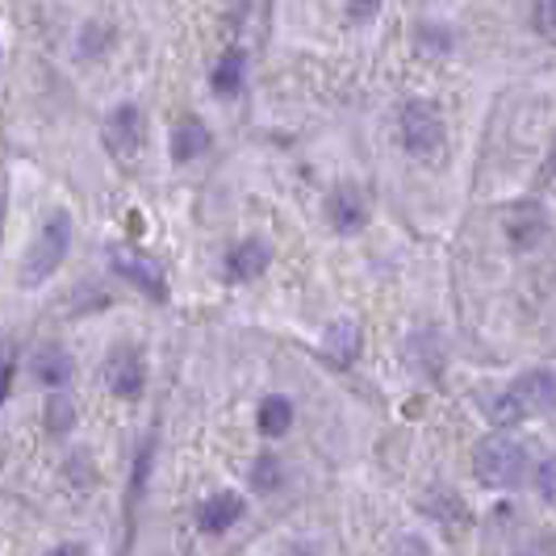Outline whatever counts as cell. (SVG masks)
Here are the masks:
<instances>
[{"label": "cell", "instance_id": "44dd1931", "mask_svg": "<svg viewBox=\"0 0 556 556\" xmlns=\"http://www.w3.org/2000/svg\"><path fill=\"white\" fill-rule=\"evenodd\" d=\"M535 490H540V494H544V498L556 506V456L540 465V473H535Z\"/></svg>", "mask_w": 556, "mask_h": 556}, {"label": "cell", "instance_id": "d4e9b609", "mask_svg": "<svg viewBox=\"0 0 556 556\" xmlns=\"http://www.w3.org/2000/svg\"><path fill=\"white\" fill-rule=\"evenodd\" d=\"M55 556H84V548H76V544H63V548H55Z\"/></svg>", "mask_w": 556, "mask_h": 556}, {"label": "cell", "instance_id": "ac0fdd59", "mask_svg": "<svg viewBox=\"0 0 556 556\" xmlns=\"http://www.w3.org/2000/svg\"><path fill=\"white\" fill-rule=\"evenodd\" d=\"M427 515H435L440 523H456V519H465V506L456 502V494L440 490V494H431V502H427Z\"/></svg>", "mask_w": 556, "mask_h": 556}, {"label": "cell", "instance_id": "7c38bea8", "mask_svg": "<svg viewBox=\"0 0 556 556\" xmlns=\"http://www.w3.org/2000/svg\"><path fill=\"white\" fill-rule=\"evenodd\" d=\"M268 268V248L264 243H239L226 255V277L230 280H255Z\"/></svg>", "mask_w": 556, "mask_h": 556}, {"label": "cell", "instance_id": "9c48e42d", "mask_svg": "<svg viewBox=\"0 0 556 556\" xmlns=\"http://www.w3.org/2000/svg\"><path fill=\"white\" fill-rule=\"evenodd\" d=\"M323 352L334 364H352L361 356V327L352 318H334L331 327H327V334H323Z\"/></svg>", "mask_w": 556, "mask_h": 556}, {"label": "cell", "instance_id": "52a82bcc", "mask_svg": "<svg viewBox=\"0 0 556 556\" xmlns=\"http://www.w3.org/2000/svg\"><path fill=\"white\" fill-rule=\"evenodd\" d=\"M105 147H110L117 160H130L142 147V113L135 105H122L110 113L105 122Z\"/></svg>", "mask_w": 556, "mask_h": 556}, {"label": "cell", "instance_id": "7402d4cb", "mask_svg": "<svg viewBox=\"0 0 556 556\" xmlns=\"http://www.w3.org/2000/svg\"><path fill=\"white\" fill-rule=\"evenodd\" d=\"M9 381H13V348L0 343V402L9 397Z\"/></svg>", "mask_w": 556, "mask_h": 556}, {"label": "cell", "instance_id": "5b68a950", "mask_svg": "<svg viewBox=\"0 0 556 556\" xmlns=\"http://www.w3.org/2000/svg\"><path fill=\"white\" fill-rule=\"evenodd\" d=\"M440 142H444V117L431 105L415 101L402 110V147L410 155H431V151H440Z\"/></svg>", "mask_w": 556, "mask_h": 556}, {"label": "cell", "instance_id": "2e32d148", "mask_svg": "<svg viewBox=\"0 0 556 556\" xmlns=\"http://www.w3.org/2000/svg\"><path fill=\"white\" fill-rule=\"evenodd\" d=\"M239 84H243V51H226L214 72V88L226 97V92H239Z\"/></svg>", "mask_w": 556, "mask_h": 556}, {"label": "cell", "instance_id": "e0dca14e", "mask_svg": "<svg viewBox=\"0 0 556 556\" xmlns=\"http://www.w3.org/2000/svg\"><path fill=\"white\" fill-rule=\"evenodd\" d=\"M72 422H76V410H72V397H63V393H51L47 397V427L63 435V431H72Z\"/></svg>", "mask_w": 556, "mask_h": 556}, {"label": "cell", "instance_id": "cb8c5ba5", "mask_svg": "<svg viewBox=\"0 0 556 556\" xmlns=\"http://www.w3.org/2000/svg\"><path fill=\"white\" fill-rule=\"evenodd\" d=\"M101 26H88V34H84V55H92V51H101L105 42H110V34H97Z\"/></svg>", "mask_w": 556, "mask_h": 556}, {"label": "cell", "instance_id": "30bf717a", "mask_svg": "<svg viewBox=\"0 0 556 556\" xmlns=\"http://www.w3.org/2000/svg\"><path fill=\"white\" fill-rule=\"evenodd\" d=\"M327 214H331L334 230H343V235H352V230H361L368 223V205H364V197L356 189H334Z\"/></svg>", "mask_w": 556, "mask_h": 556}, {"label": "cell", "instance_id": "ba28073f", "mask_svg": "<svg viewBox=\"0 0 556 556\" xmlns=\"http://www.w3.org/2000/svg\"><path fill=\"white\" fill-rule=\"evenodd\" d=\"M239 519H243V498L239 494H214V498L201 502V510H197V528L210 531V535H218V531H226Z\"/></svg>", "mask_w": 556, "mask_h": 556}, {"label": "cell", "instance_id": "7a4b0ae2", "mask_svg": "<svg viewBox=\"0 0 556 556\" xmlns=\"http://www.w3.org/2000/svg\"><path fill=\"white\" fill-rule=\"evenodd\" d=\"M473 469L485 485L494 490H515L523 477H528V452L523 444H515L510 435H490L477 444Z\"/></svg>", "mask_w": 556, "mask_h": 556}, {"label": "cell", "instance_id": "8fae6325", "mask_svg": "<svg viewBox=\"0 0 556 556\" xmlns=\"http://www.w3.org/2000/svg\"><path fill=\"white\" fill-rule=\"evenodd\" d=\"M544 214H540V205H515L510 214H506V235H510V243L515 248H531V243H540L544 239Z\"/></svg>", "mask_w": 556, "mask_h": 556}, {"label": "cell", "instance_id": "ffe728a7", "mask_svg": "<svg viewBox=\"0 0 556 556\" xmlns=\"http://www.w3.org/2000/svg\"><path fill=\"white\" fill-rule=\"evenodd\" d=\"M531 22H535L540 34L556 38V0H535V4H531Z\"/></svg>", "mask_w": 556, "mask_h": 556}, {"label": "cell", "instance_id": "5bb4252c", "mask_svg": "<svg viewBox=\"0 0 556 556\" xmlns=\"http://www.w3.org/2000/svg\"><path fill=\"white\" fill-rule=\"evenodd\" d=\"M289 422H293V402L289 397H264V406H260V431L264 435H285L289 431Z\"/></svg>", "mask_w": 556, "mask_h": 556}, {"label": "cell", "instance_id": "4fadbf2b", "mask_svg": "<svg viewBox=\"0 0 556 556\" xmlns=\"http://www.w3.org/2000/svg\"><path fill=\"white\" fill-rule=\"evenodd\" d=\"M67 372H72V356L63 348H38V356H34V377L38 381L59 386V381H67Z\"/></svg>", "mask_w": 556, "mask_h": 556}, {"label": "cell", "instance_id": "3957f363", "mask_svg": "<svg viewBox=\"0 0 556 556\" xmlns=\"http://www.w3.org/2000/svg\"><path fill=\"white\" fill-rule=\"evenodd\" d=\"M72 248V218L67 214H51L47 226L38 230L34 248L26 251V268H22V285H42L47 277H55L63 255Z\"/></svg>", "mask_w": 556, "mask_h": 556}, {"label": "cell", "instance_id": "603a6c76", "mask_svg": "<svg viewBox=\"0 0 556 556\" xmlns=\"http://www.w3.org/2000/svg\"><path fill=\"white\" fill-rule=\"evenodd\" d=\"M377 9H381V0H348L352 22H372V17H377Z\"/></svg>", "mask_w": 556, "mask_h": 556}, {"label": "cell", "instance_id": "277c9868", "mask_svg": "<svg viewBox=\"0 0 556 556\" xmlns=\"http://www.w3.org/2000/svg\"><path fill=\"white\" fill-rule=\"evenodd\" d=\"M110 260H113V273H117V277H126L135 289H142L151 302H164L167 298L164 268H160L151 255H142V251H135V248H113Z\"/></svg>", "mask_w": 556, "mask_h": 556}, {"label": "cell", "instance_id": "8992f818", "mask_svg": "<svg viewBox=\"0 0 556 556\" xmlns=\"http://www.w3.org/2000/svg\"><path fill=\"white\" fill-rule=\"evenodd\" d=\"M105 381H110V390L117 397H139L142 386H147V364L135 348H117L105 364Z\"/></svg>", "mask_w": 556, "mask_h": 556}, {"label": "cell", "instance_id": "9a60e30c", "mask_svg": "<svg viewBox=\"0 0 556 556\" xmlns=\"http://www.w3.org/2000/svg\"><path fill=\"white\" fill-rule=\"evenodd\" d=\"M197 151H205V126L201 122H180L172 130V160H193Z\"/></svg>", "mask_w": 556, "mask_h": 556}, {"label": "cell", "instance_id": "6da1fadb", "mask_svg": "<svg viewBox=\"0 0 556 556\" xmlns=\"http://www.w3.org/2000/svg\"><path fill=\"white\" fill-rule=\"evenodd\" d=\"M556 410V368H540L519 377L506 393H498L490 402V422L510 427V422H523L528 415H553Z\"/></svg>", "mask_w": 556, "mask_h": 556}, {"label": "cell", "instance_id": "d6986e66", "mask_svg": "<svg viewBox=\"0 0 556 556\" xmlns=\"http://www.w3.org/2000/svg\"><path fill=\"white\" fill-rule=\"evenodd\" d=\"M251 485H255V490H277L280 485V465L273 460V456L255 460V469H251Z\"/></svg>", "mask_w": 556, "mask_h": 556}]
</instances>
